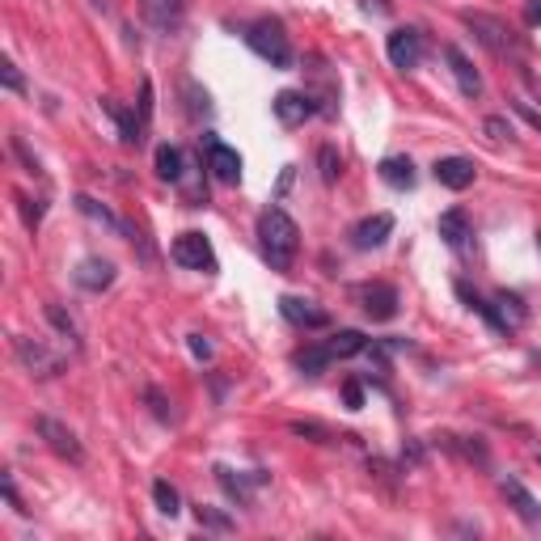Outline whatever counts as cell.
Returning <instances> with one entry per match:
<instances>
[{
	"instance_id": "1",
	"label": "cell",
	"mask_w": 541,
	"mask_h": 541,
	"mask_svg": "<svg viewBox=\"0 0 541 541\" xmlns=\"http://www.w3.org/2000/svg\"><path fill=\"white\" fill-rule=\"evenodd\" d=\"M259 242L267 262H271V271H288L300 250V228L283 208H267L259 216Z\"/></svg>"
},
{
	"instance_id": "2",
	"label": "cell",
	"mask_w": 541,
	"mask_h": 541,
	"mask_svg": "<svg viewBox=\"0 0 541 541\" xmlns=\"http://www.w3.org/2000/svg\"><path fill=\"white\" fill-rule=\"evenodd\" d=\"M245 43H250V52L267 60L271 68H292V43H288V30H283V21L275 18H262L254 26H245Z\"/></svg>"
},
{
	"instance_id": "3",
	"label": "cell",
	"mask_w": 541,
	"mask_h": 541,
	"mask_svg": "<svg viewBox=\"0 0 541 541\" xmlns=\"http://www.w3.org/2000/svg\"><path fill=\"white\" fill-rule=\"evenodd\" d=\"M13 351H18L21 368H26L30 377H38V381H52V377H60V372H64V355H55L52 347H43L38 338H26V334H18V338H13Z\"/></svg>"
},
{
	"instance_id": "4",
	"label": "cell",
	"mask_w": 541,
	"mask_h": 541,
	"mask_svg": "<svg viewBox=\"0 0 541 541\" xmlns=\"http://www.w3.org/2000/svg\"><path fill=\"white\" fill-rule=\"evenodd\" d=\"M351 297L360 300V309H364L372 322H389V317H398V288L394 283H355L351 288Z\"/></svg>"
},
{
	"instance_id": "5",
	"label": "cell",
	"mask_w": 541,
	"mask_h": 541,
	"mask_svg": "<svg viewBox=\"0 0 541 541\" xmlns=\"http://www.w3.org/2000/svg\"><path fill=\"white\" fill-rule=\"evenodd\" d=\"M170 254H174V262L187 267V271H203V275L216 271V250H211V242L203 233H178Z\"/></svg>"
},
{
	"instance_id": "6",
	"label": "cell",
	"mask_w": 541,
	"mask_h": 541,
	"mask_svg": "<svg viewBox=\"0 0 541 541\" xmlns=\"http://www.w3.org/2000/svg\"><path fill=\"white\" fill-rule=\"evenodd\" d=\"M461 21H465V26H470L473 35L482 38L495 55H521V38L512 35L499 18H487V13H465Z\"/></svg>"
},
{
	"instance_id": "7",
	"label": "cell",
	"mask_w": 541,
	"mask_h": 541,
	"mask_svg": "<svg viewBox=\"0 0 541 541\" xmlns=\"http://www.w3.org/2000/svg\"><path fill=\"white\" fill-rule=\"evenodd\" d=\"M385 52H389V64L402 72L419 68L423 60V30H415V26H398V30H389V38H385Z\"/></svg>"
},
{
	"instance_id": "8",
	"label": "cell",
	"mask_w": 541,
	"mask_h": 541,
	"mask_svg": "<svg viewBox=\"0 0 541 541\" xmlns=\"http://www.w3.org/2000/svg\"><path fill=\"white\" fill-rule=\"evenodd\" d=\"M35 427H38V436L47 440V449H52L55 457H64V461H72V465H81V461H85V449H81V440L72 436V432H68V427H64L60 419H52V415H38Z\"/></svg>"
},
{
	"instance_id": "9",
	"label": "cell",
	"mask_w": 541,
	"mask_h": 541,
	"mask_svg": "<svg viewBox=\"0 0 541 541\" xmlns=\"http://www.w3.org/2000/svg\"><path fill=\"white\" fill-rule=\"evenodd\" d=\"M444 60H449V72H453L457 89L465 93V98H482V76H478V68H473V60L457 43H449L444 47Z\"/></svg>"
},
{
	"instance_id": "10",
	"label": "cell",
	"mask_w": 541,
	"mask_h": 541,
	"mask_svg": "<svg viewBox=\"0 0 541 541\" xmlns=\"http://www.w3.org/2000/svg\"><path fill=\"white\" fill-rule=\"evenodd\" d=\"M432 174H436L440 187H449V191H465L473 187V178H478V165L470 157H440L432 165Z\"/></svg>"
},
{
	"instance_id": "11",
	"label": "cell",
	"mask_w": 541,
	"mask_h": 541,
	"mask_svg": "<svg viewBox=\"0 0 541 541\" xmlns=\"http://www.w3.org/2000/svg\"><path fill=\"white\" fill-rule=\"evenodd\" d=\"M271 110H275V119L283 123V127H300V123L314 115L317 106L309 93H297V89H283V93H275V102H271Z\"/></svg>"
},
{
	"instance_id": "12",
	"label": "cell",
	"mask_w": 541,
	"mask_h": 541,
	"mask_svg": "<svg viewBox=\"0 0 541 541\" xmlns=\"http://www.w3.org/2000/svg\"><path fill=\"white\" fill-rule=\"evenodd\" d=\"M280 314L300 326V330H322V326H330V314L326 309H317L314 300H300V297H280Z\"/></svg>"
},
{
	"instance_id": "13",
	"label": "cell",
	"mask_w": 541,
	"mask_h": 541,
	"mask_svg": "<svg viewBox=\"0 0 541 541\" xmlns=\"http://www.w3.org/2000/svg\"><path fill=\"white\" fill-rule=\"evenodd\" d=\"M389 233H394V216H389V211H377V216H364L360 225L351 228V245H355V250H377V245H385Z\"/></svg>"
},
{
	"instance_id": "14",
	"label": "cell",
	"mask_w": 541,
	"mask_h": 541,
	"mask_svg": "<svg viewBox=\"0 0 541 541\" xmlns=\"http://www.w3.org/2000/svg\"><path fill=\"white\" fill-rule=\"evenodd\" d=\"M208 170L216 182H237L242 178V157H237V148H228V144L220 140H208Z\"/></svg>"
},
{
	"instance_id": "15",
	"label": "cell",
	"mask_w": 541,
	"mask_h": 541,
	"mask_svg": "<svg viewBox=\"0 0 541 541\" xmlns=\"http://www.w3.org/2000/svg\"><path fill=\"white\" fill-rule=\"evenodd\" d=\"M499 490H504V499L512 504V512H516L524 524L541 529V507H537V499L524 490V482H516V478H504V482H499Z\"/></svg>"
},
{
	"instance_id": "16",
	"label": "cell",
	"mask_w": 541,
	"mask_h": 541,
	"mask_svg": "<svg viewBox=\"0 0 541 541\" xmlns=\"http://www.w3.org/2000/svg\"><path fill=\"white\" fill-rule=\"evenodd\" d=\"M72 203H76V211H81V216H89L93 225L110 228V233H119V237H131V225H127V220H119V216H115L110 208H106V203H98L93 195H76Z\"/></svg>"
},
{
	"instance_id": "17",
	"label": "cell",
	"mask_w": 541,
	"mask_h": 541,
	"mask_svg": "<svg viewBox=\"0 0 541 541\" xmlns=\"http://www.w3.org/2000/svg\"><path fill=\"white\" fill-rule=\"evenodd\" d=\"M436 233L444 237V245H453V250H465V242H470V216L461 208H449L444 216L436 220Z\"/></svg>"
},
{
	"instance_id": "18",
	"label": "cell",
	"mask_w": 541,
	"mask_h": 541,
	"mask_svg": "<svg viewBox=\"0 0 541 541\" xmlns=\"http://www.w3.org/2000/svg\"><path fill=\"white\" fill-rule=\"evenodd\" d=\"M76 283L85 288V292H106L110 283H115V262L106 259H85L76 267Z\"/></svg>"
},
{
	"instance_id": "19",
	"label": "cell",
	"mask_w": 541,
	"mask_h": 541,
	"mask_svg": "<svg viewBox=\"0 0 541 541\" xmlns=\"http://www.w3.org/2000/svg\"><path fill=\"white\" fill-rule=\"evenodd\" d=\"M144 18H148L153 30L170 35V30H178V21H182V0H144Z\"/></svg>"
},
{
	"instance_id": "20",
	"label": "cell",
	"mask_w": 541,
	"mask_h": 541,
	"mask_svg": "<svg viewBox=\"0 0 541 541\" xmlns=\"http://www.w3.org/2000/svg\"><path fill=\"white\" fill-rule=\"evenodd\" d=\"M102 110H106V115H110L115 123H119V140H123V144H140V140H144V127L136 123V115H131L127 106H119L115 98H102Z\"/></svg>"
},
{
	"instance_id": "21",
	"label": "cell",
	"mask_w": 541,
	"mask_h": 541,
	"mask_svg": "<svg viewBox=\"0 0 541 541\" xmlns=\"http://www.w3.org/2000/svg\"><path fill=\"white\" fill-rule=\"evenodd\" d=\"M216 482H220V487H225L228 495H233V499H237L242 507H250V487H259V482H267V473L254 470L250 478H233V470H225V465H216Z\"/></svg>"
},
{
	"instance_id": "22",
	"label": "cell",
	"mask_w": 541,
	"mask_h": 541,
	"mask_svg": "<svg viewBox=\"0 0 541 541\" xmlns=\"http://www.w3.org/2000/svg\"><path fill=\"white\" fill-rule=\"evenodd\" d=\"M43 314H47V322H52L55 330L68 338V347H72V351H81V326L72 322V314L64 309V305H60V300H47V305H43Z\"/></svg>"
},
{
	"instance_id": "23",
	"label": "cell",
	"mask_w": 541,
	"mask_h": 541,
	"mask_svg": "<svg viewBox=\"0 0 541 541\" xmlns=\"http://www.w3.org/2000/svg\"><path fill=\"white\" fill-rule=\"evenodd\" d=\"M157 178L161 182H182V178H187V157H182V148L161 144L157 148Z\"/></svg>"
},
{
	"instance_id": "24",
	"label": "cell",
	"mask_w": 541,
	"mask_h": 541,
	"mask_svg": "<svg viewBox=\"0 0 541 541\" xmlns=\"http://www.w3.org/2000/svg\"><path fill=\"white\" fill-rule=\"evenodd\" d=\"M495 305H499V309H495V314H499V330H521L524 326V317H529V309H524V300L521 297H512V292H499V297H495Z\"/></svg>"
},
{
	"instance_id": "25",
	"label": "cell",
	"mask_w": 541,
	"mask_h": 541,
	"mask_svg": "<svg viewBox=\"0 0 541 541\" xmlns=\"http://www.w3.org/2000/svg\"><path fill=\"white\" fill-rule=\"evenodd\" d=\"M381 178L394 191H410V187H415V165H410V157H385Z\"/></svg>"
},
{
	"instance_id": "26",
	"label": "cell",
	"mask_w": 541,
	"mask_h": 541,
	"mask_svg": "<svg viewBox=\"0 0 541 541\" xmlns=\"http://www.w3.org/2000/svg\"><path fill=\"white\" fill-rule=\"evenodd\" d=\"M368 347V338L360 330H338L326 338V351H330L334 360H347V355H360Z\"/></svg>"
},
{
	"instance_id": "27",
	"label": "cell",
	"mask_w": 541,
	"mask_h": 541,
	"mask_svg": "<svg viewBox=\"0 0 541 541\" xmlns=\"http://www.w3.org/2000/svg\"><path fill=\"white\" fill-rule=\"evenodd\" d=\"M440 444L449 449V453H457V457H465V461H478V465H487V444L478 436H440Z\"/></svg>"
},
{
	"instance_id": "28",
	"label": "cell",
	"mask_w": 541,
	"mask_h": 541,
	"mask_svg": "<svg viewBox=\"0 0 541 541\" xmlns=\"http://www.w3.org/2000/svg\"><path fill=\"white\" fill-rule=\"evenodd\" d=\"M330 351H326V343L322 347H305V351H297V368L305 372V377H322L326 368H330Z\"/></svg>"
},
{
	"instance_id": "29",
	"label": "cell",
	"mask_w": 541,
	"mask_h": 541,
	"mask_svg": "<svg viewBox=\"0 0 541 541\" xmlns=\"http://www.w3.org/2000/svg\"><path fill=\"white\" fill-rule=\"evenodd\" d=\"M153 499H157V512H161V516H170V521L182 512V499H178V490L170 487L165 478H157V482H153Z\"/></svg>"
},
{
	"instance_id": "30",
	"label": "cell",
	"mask_w": 541,
	"mask_h": 541,
	"mask_svg": "<svg viewBox=\"0 0 541 541\" xmlns=\"http://www.w3.org/2000/svg\"><path fill=\"white\" fill-rule=\"evenodd\" d=\"M317 165H322V182H326V187H334V182L343 178V157L334 153V144H322V148H317Z\"/></svg>"
},
{
	"instance_id": "31",
	"label": "cell",
	"mask_w": 541,
	"mask_h": 541,
	"mask_svg": "<svg viewBox=\"0 0 541 541\" xmlns=\"http://www.w3.org/2000/svg\"><path fill=\"white\" fill-rule=\"evenodd\" d=\"M195 521L211 529V533H233V516L220 512V507H195Z\"/></svg>"
},
{
	"instance_id": "32",
	"label": "cell",
	"mask_w": 541,
	"mask_h": 541,
	"mask_svg": "<svg viewBox=\"0 0 541 541\" xmlns=\"http://www.w3.org/2000/svg\"><path fill=\"white\" fill-rule=\"evenodd\" d=\"M21 208V220H26V228H38V220H43V211H47V203L43 199H30V195H13Z\"/></svg>"
},
{
	"instance_id": "33",
	"label": "cell",
	"mask_w": 541,
	"mask_h": 541,
	"mask_svg": "<svg viewBox=\"0 0 541 541\" xmlns=\"http://www.w3.org/2000/svg\"><path fill=\"white\" fill-rule=\"evenodd\" d=\"M292 432H297V436H309V440H317V444H334V432H326V427H322V423H292Z\"/></svg>"
},
{
	"instance_id": "34",
	"label": "cell",
	"mask_w": 541,
	"mask_h": 541,
	"mask_svg": "<svg viewBox=\"0 0 541 541\" xmlns=\"http://www.w3.org/2000/svg\"><path fill=\"white\" fill-rule=\"evenodd\" d=\"M0 81H4V89H9V93H26V81H21V72H18V64H13V60H4V64H0Z\"/></svg>"
},
{
	"instance_id": "35",
	"label": "cell",
	"mask_w": 541,
	"mask_h": 541,
	"mask_svg": "<svg viewBox=\"0 0 541 541\" xmlns=\"http://www.w3.org/2000/svg\"><path fill=\"white\" fill-rule=\"evenodd\" d=\"M343 406H347V410H360V406H364V385L355 381V377L343 381Z\"/></svg>"
},
{
	"instance_id": "36",
	"label": "cell",
	"mask_w": 541,
	"mask_h": 541,
	"mask_svg": "<svg viewBox=\"0 0 541 541\" xmlns=\"http://www.w3.org/2000/svg\"><path fill=\"white\" fill-rule=\"evenodd\" d=\"M144 398H148V406H153V415H157L161 423H170V419H174V410H170V402L161 398L157 389H148V394H144Z\"/></svg>"
},
{
	"instance_id": "37",
	"label": "cell",
	"mask_w": 541,
	"mask_h": 541,
	"mask_svg": "<svg viewBox=\"0 0 541 541\" xmlns=\"http://www.w3.org/2000/svg\"><path fill=\"white\" fill-rule=\"evenodd\" d=\"M482 127H487V136H490V140H507V136H512V123L499 119V115H490V119L482 123Z\"/></svg>"
},
{
	"instance_id": "38",
	"label": "cell",
	"mask_w": 541,
	"mask_h": 541,
	"mask_svg": "<svg viewBox=\"0 0 541 541\" xmlns=\"http://www.w3.org/2000/svg\"><path fill=\"white\" fill-rule=\"evenodd\" d=\"M13 153L21 157L26 174H43V170H38V157H30V148H26V140H21V136H13Z\"/></svg>"
},
{
	"instance_id": "39",
	"label": "cell",
	"mask_w": 541,
	"mask_h": 541,
	"mask_svg": "<svg viewBox=\"0 0 541 541\" xmlns=\"http://www.w3.org/2000/svg\"><path fill=\"white\" fill-rule=\"evenodd\" d=\"M148 119H153V85L144 81V89H140V127L148 131Z\"/></svg>"
},
{
	"instance_id": "40",
	"label": "cell",
	"mask_w": 541,
	"mask_h": 541,
	"mask_svg": "<svg viewBox=\"0 0 541 541\" xmlns=\"http://www.w3.org/2000/svg\"><path fill=\"white\" fill-rule=\"evenodd\" d=\"M423 461V444L419 440H410L406 449H402V470H410V465H419Z\"/></svg>"
},
{
	"instance_id": "41",
	"label": "cell",
	"mask_w": 541,
	"mask_h": 541,
	"mask_svg": "<svg viewBox=\"0 0 541 541\" xmlns=\"http://www.w3.org/2000/svg\"><path fill=\"white\" fill-rule=\"evenodd\" d=\"M512 110H516V115H521V119L529 123V127H533V131H537V136H541V115H537V110H533V106H529V102H516V106H512Z\"/></svg>"
},
{
	"instance_id": "42",
	"label": "cell",
	"mask_w": 541,
	"mask_h": 541,
	"mask_svg": "<svg viewBox=\"0 0 541 541\" xmlns=\"http://www.w3.org/2000/svg\"><path fill=\"white\" fill-rule=\"evenodd\" d=\"M191 351L199 355V360H211V343L203 338V334H191Z\"/></svg>"
},
{
	"instance_id": "43",
	"label": "cell",
	"mask_w": 541,
	"mask_h": 541,
	"mask_svg": "<svg viewBox=\"0 0 541 541\" xmlns=\"http://www.w3.org/2000/svg\"><path fill=\"white\" fill-rule=\"evenodd\" d=\"M368 13H389V0H360Z\"/></svg>"
},
{
	"instance_id": "44",
	"label": "cell",
	"mask_w": 541,
	"mask_h": 541,
	"mask_svg": "<svg viewBox=\"0 0 541 541\" xmlns=\"http://www.w3.org/2000/svg\"><path fill=\"white\" fill-rule=\"evenodd\" d=\"M89 4H93V9H110V0H89Z\"/></svg>"
},
{
	"instance_id": "45",
	"label": "cell",
	"mask_w": 541,
	"mask_h": 541,
	"mask_svg": "<svg viewBox=\"0 0 541 541\" xmlns=\"http://www.w3.org/2000/svg\"><path fill=\"white\" fill-rule=\"evenodd\" d=\"M537 250H541V233H537Z\"/></svg>"
}]
</instances>
